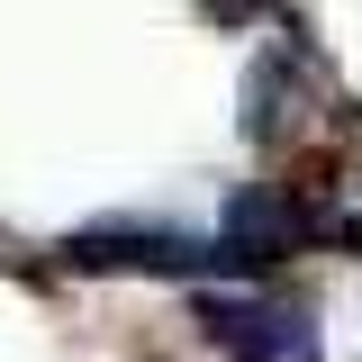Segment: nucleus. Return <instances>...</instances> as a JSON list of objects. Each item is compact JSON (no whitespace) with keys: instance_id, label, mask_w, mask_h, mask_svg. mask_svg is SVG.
<instances>
[{"instance_id":"obj_1","label":"nucleus","mask_w":362,"mask_h":362,"mask_svg":"<svg viewBox=\"0 0 362 362\" xmlns=\"http://www.w3.org/2000/svg\"><path fill=\"white\" fill-rule=\"evenodd\" d=\"M209 317H226L218 335H226L245 362H308V335H299V317L263 308V299H209Z\"/></svg>"}]
</instances>
